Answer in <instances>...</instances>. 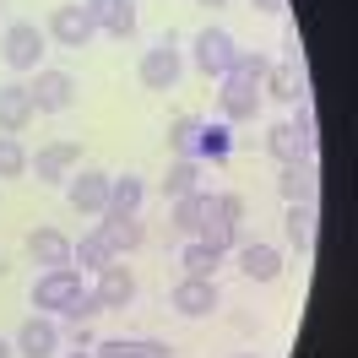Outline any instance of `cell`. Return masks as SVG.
<instances>
[{
	"label": "cell",
	"instance_id": "cell-1",
	"mask_svg": "<svg viewBox=\"0 0 358 358\" xmlns=\"http://www.w3.org/2000/svg\"><path fill=\"white\" fill-rule=\"evenodd\" d=\"M239 217H245V196H234V190H223V196H212V206H206L201 217V245H212L217 255H228V250H239Z\"/></svg>",
	"mask_w": 358,
	"mask_h": 358
},
{
	"label": "cell",
	"instance_id": "cell-2",
	"mask_svg": "<svg viewBox=\"0 0 358 358\" xmlns=\"http://www.w3.org/2000/svg\"><path fill=\"white\" fill-rule=\"evenodd\" d=\"M179 71H185V55H179V38L174 33H163L147 55H141V87L147 92H174V82H179Z\"/></svg>",
	"mask_w": 358,
	"mask_h": 358
},
{
	"label": "cell",
	"instance_id": "cell-3",
	"mask_svg": "<svg viewBox=\"0 0 358 358\" xmlns=\"http://www.w3.org/2000/svg\"><path fill=\"white\" fill-rule=\"evenodd\" d=\"M82 293V271L76 266H55V271H44L38 282H33V310L38 315H60Z\"/></svg>",
	"mask_w": 358,
	"mask_h": 358
},
{
	"label": "cell",
	"instance_id": "cell-4",
	"mask_svg": "<svg viewBox=\"0 0 358 358\" xmlns=\"http://www.w3.org/2000/svg\"><path fill=\"white\" fill-rule=\"evenodd\" d=\"M196 71H206V76H217L223 82L228 76V66H234V55H239V44H234V33L228 27H201L196 33Z\"/></svg>",
	"mask_w": 358,
	"mask_h": 358
},
{
	"label": "cell",
	"instance_id": "cell-5",
	"mask_svg": "<svg viewBox=\"0 0 358 358\" xmlns=\"http://www.w3.org/2000/svg\"><path fill=\"white\" fill-rule=\"evenodd\" d=\"M66 201L82 212V217H103L109 212V174L98 169H82V174L66 179Z\"/></svg>",
	"mask_w": 358,
	"mask_h": 358
},
{
	"label": "cell",
	"instance_id": "cell-6",
	"mask_svg": "<svg viewBox=\"0 0 358 358\" xmlns=\"http://www.w3.org/2000/svg\"><path fill=\"white\" fill-rule=\"evenodd\" d=\"M33 109L38 114H60V109H71L76 103V82H71L66 71H49V66H38L33 71Z\"/></svg>",
	"mask_w": 358,
	"mask_h": 358
},
{
	"label": "cell",
	"instance_id": "cell-7",
	"mask_svg": "<svg viewBox=\"0 0 358 358\" xmlns=\"http://www.w3.org/2000/svg\"><path fill=\"white\" fill-rule=\"evenodd\" d=\"M0 55H6V66H11V71H38V66H44V33H38L33 22H11V27H6V49H0Z\"/></svg>",
	"mask_w": 358,
	"mask_h": 358
},
{
	"label": "cell",
	"instance_id": "cell-8",
	"mask_svg": "<svg viewBox=\"0 0 358 358\" xmlns=\"http://www.w3.org/2000/svg\"><path fill=\"white\" fill-rule=\"evenodd\" d=\"M92 17H87V6L76 0V6H55V17H49V38L60 49H87L92 44Z\"/></svg>",
	"mask_w": 358,
	"mask_h": 358
},
{
	"label": "cell",
	"instance_id": "cell-9",
	"mask_svg": "<svg viewBox=\"0 0 358 358\" xmlns=\"http://www.w3.org/2000/svg\"><path fill=\"white\" fill-rule=\"evenodd\" d=\"M76 163H82L76 141H49V147H38V157H27V169L38 174V185H66Z\"/></svg>",
	"mask_w": 358,
	"mask_h": 358
},
{
	"label": "cell",
	"instance_id": "cell-10",
	"mask_svg": "<svg viewBox=\"0 0 358 358\" xmlns=\"http://www.w3.org/2000/svg\"><path fill=\"white\" fill-rule=\"evenodd\" d=\"M169 304H174L179 315H190V320H201V315L217 310V282H212V277H179L174 293H169Z\"/></svg>",
	"mask_w": 358,
	"mask_h": 358
},
{
	"label": "cell",
	"instance_id": "cell-11",
	"mask_svg": "<svg viewBox=\"0 0 358 358\" xmlns=\"http://www.w3.org/2000/svg\"><path fill=\"white\" fill-rule=\"evenodd\" d=\"M17 358H55L60 353V326L49 320V315H33V320H22V331H17Z\"/></svg>",
	"mask_w": 358,
	"mask_h": 358
},
{
	"label": "cell",
	"instance_id": "cell-12",
	"mask_svg": "<svg viewBox=\"0 0 358 358\" xmlns=\"http://www.w3.org/2000/svg\"><path fill=\"white\" fill-rule=\"evenodd\" d=\"M82 6H87L98 33H109V38H131L136 33V0H82Z\"/></svg>",
	"mask_w": 358,
	"mask_h": 358
},
{
	"label": "cell",
	"instance_id": "cell-13",
	"mask_svg": "<svg viewBox=\"0 0 358 358\" xmlns=\"http://www.w3.org/2000/svg\"><path fill=\"white\" fill-rule=\"evenodd\" d=\"M98 234L109 239V250H114V255H131V250H141V245H147V228H141V217H136V212H114V206L103 212Z\"/></svg>",
	"mask_w": 358,
	"mask_h": 358
},
{
	"label": "cell",
	"instance_id": "cell-14",
	"mask_svg": "<svg viewBox=\"0 0 358 358\" xmlns=\"http://www.w3.org/2000/svg\"><path fill=\"white\" fill-rule=\"evenodd\" d=\"M92 293H98V304L103 310H125L136 299V277H131V266H120V261H109V266L98 271V282H92Z\"/></svg>",
	"mask_w": 358,
	"mask_h": 358
},
{
	"label": "cell",
	"instance_id": "cell-15",
	"mask_svg": "<svg viewBox=\"0 0 358 358\" xmlns=\"http://www.w3.org/2000/svg\"><path fill=\"white\" fill-rule=\"evenodd\" d=\"M33 92L22 87V82H6L0 87V136H17V131H27V120H33Z\"/></svg>",
	"mask_w": 358,
	"mask_h": 358
},
{
	"label": "cell",
	"instance_id": "cell-16",
	"mask_svg": "<svg viewBox=\"0 0 358 358\" xmlns=\"http://www.w3.org/2000/svg\"><path fill=\"white\" fill-rule=\"evenodd\" d=\"M223 120H255L261 109V82H245V76H223Z\"/></svg>",
	"mask_w": 358,
	"mask_h": 358
},
{
	"label": "cell",
	"instance_id": "cell-17",
	"mask_svg": "<svg viewBox=\"0 0 358 358\" xmlns=\"http://www.w3.org/2000/svg\"><path fill=\"white\" fill-rule=\"evenodd\" d=\"M315 163H282V174H277V190H282V201L288 206H315Z\"/></svg>",
	"mask_w": 358,
	"mask_h": 358
},
{
	"label": "cell",
	"instance_id": "cell-18",
	"mask_svg": "<svg viewBox=\"0 0 358 358\" xmlns=\"http://www.w3.org/2000/svg\"><path fill=\"white\" fill-rule=\"evenodd\" d=\"M27 255H33L44 271L71 266V239H66V234H55V228H33V234H27Z\"/></svg>",
	"mask_w": 358,
	"mask_h": 358
},
{
	"label": "cell",
	"instance_id": "cell-19",
	"mask_svg": "<svg viewBox=\"0 0 358 358\" xmlns=\"http://www.w3.org/2000/svg\"><path fill=\"white\" fill-rule=\"evenodd\" d=\"M266 152L277 157V163H310L315 141H304V136H299L288 120H282V125H271V131H266Z\"/></svg>",
	"mask_w": 358,
	"mask_h": 358
},
{
	"label": "cell",
	"instance_id": "cell-20",
	"mask_svg": "<svg viewBox=\"0 0 358 358\" xmlns=\"http://www.w3.org/2000/svg\"><path fill=\"white\" fill-rule=\"evenodd\" d=\"M239 271L250 282H277L282 277V255L271 245H239Z\"/></svg>",
	"mask_w": 358,
	"mask_h": 358
},
{
	"label": "cell",
	"instance_id": "cell-21",
	"mask_svg": "<svg viewBox=\"0 0 358 358\" xmlns=\"http://www.w3.org/2000/svg\"><path fill=\"white\" fill-rule=\"evenodd\" d=\"M190 190H201V157H174L169 174H163V196L179 201V196H190Z\"/></svg>",
	"mask_w": 358,
	"mask_h": 358
},
{
	"label": "cell",
	"instance_id": "cell-22",
	"mask_svg": "<svg viewBox=\"0 0 358 358\" xmlns=\"http://www.w3.org/2000/svg\"><path fill=\"white\" fill-rule=\"evenodd\" d=\"M261 98L299 103V98H304V76H299V66H271V71H266V82H261Z\"/></svg>",
	"mask_w": 358,
	"mask_h": 358
},
{
	"label": "cell",
	"instance_id": "cell-23",
	"mask_svg": "<svg viewBox=\"0 0 358 358\" xmlns=\"http://www.w3.org/2000/svg\"><path fill=\"white\" fill-rule=\"evenodd\" d=\"M109 261H120V255H114V250H109V239H103V234H98V228H92V234H82V239H76V245H71V266H87V271H103V266H109Z\"/></svg>",
	"mask_w": 358,
	"mask_h": 358
},
{
	"label": "cell",
	"instance_id": "cell-24",
	"mask_svg": "<svg viewBox=\"0 0 358 358\" xmlns=\"http://www.w3.org/2000/svg\"><path fill=\"white\" fill-rule=\"evenodd\" d=\"M206 206H212V196H206V190H190V196H179V201H174V228L185 234V239H196V234H201Z\"/></svg>",
	"mask_w": 358,
	"mask_h": 358
},
{
	"label": "cell",
	"instance_id": "cell-25",
	"mask_svg": "<svg viewBox=\"0 0 358 358\" xmlns=\"http://www.w3.org/2000/svg\"><path fill=\"white\" fill-rule=\"evenodd\" d=\"M141 201H147V185L136 174H109V206L114 212H141Z\"/></svg>",
	"mask_w": 358,
	"mask_h": 358
},
{
	"label": "cell",
	"instance_id": "cell-26",
	"mask_svg": "<svg viewBox=\"0 0 358 358\" xmlns=\"http://www.w3.org/2000/svg\"><path fill=\"white\" fill-rule=\"evenodd\" d=\"M315 223H320V217H315V206H288V217H282V228H288V245L310 255V250H315Z\"/></svg>",
	"mask_w": 358,
	"mask_h": 358
},
{
	"label": "cell",
	"instance_id": "cell-27",
	"mask_svg": "<svg viewBox=\"0 0 358 358\" xmlns=\"http://www.w3.org/2000/svg\"><path fill=\"white\" fill-rule=\"evenodd\" d=\"M179 266H185V277H217L223 255H217L212 245H201V239H190V245H185V255H179Z\"/></svg>",
	"mask_w": 358,
	"mask_h": 358
},
{
	"label": "cell",
	"instance_id": "cell-28",
	"mask_svg": "<svg viewBox=\"0 0 358 358\" xmlns=\"http://www.w3.org/2000/svg\"><path fill=\"white\" fill-rule=\"evenodd\" d=\"M196 141H201V120L196 114H174L169 120V147L179 157H196Z\"/></svg>",
	"mask_w": 358,
	"mask_h": 358
},
{
	"label": "cell",
	"instance_id": "cell-29",
	"mask_svg": "<svg viewBox=\"0 0 358 358\" xmlns=\"http://www.w3.org/2000/svg\"><path fill=\"white\" fill-rule=\"evenodd\" d=\"M228 152H234V136H228V125H206V120H201V141H196V157H212V163H223Z\"/></svg>",
	"mask_w": 358,
	"mask_h": 358
},
{
	"label": "cell",
	"instance_id": "cell-30",
	"mask_svg": "<svg viewBox=\"0 0 358 358\" xmlns=\"http://www.w3.org/2000/svg\"><path fill=\"white\" fill-rule=\"evenodd\" d=\"M266 71H271L266 55H255V49H239V55H234V66H228V76H245V82H266Z\"/></svg>",
	"mask_w": 358,
	"mask_h": 358
},
{
	"label": "cell",
	"instance_id": "cell-31",
	"mask_svg": "<svg viewBox=\"0 0 358 358\" xmlns=\"http://www.w3.org/2000/svg\"><path fill=\"white\" fill-rule=\"evenodd\" d=\"M60 315H66L71 326H87V320H98V315H103V304H98V293H92V288H82V293H76V299H71Z\"/></svg>",
	"mask_w": 358,
	"mask_h": 358
},
{
	"label": "cell",
	"instance_id": "cell-32",
	"mask_svg": "<svg viewBox=\"0 0 358 358\" xmlns=\"http://www.w3.org/2000/svg\"><path fill=\"white\" fill-rule=\"evenodd\" d=\"M17 174H27V152L17 136H0V179H17Z\"/></svg>",
	"mask_w": 358,
	"mask_h": 358
},
{
	"label": "cell",
	"instance_id": "cell-33",
	"mask_svg": "<svg viewBox=\"0 0 358 358\" xmlns=\"http://www.w3.org/2000/svg\"><path fill=\"white\" fill-rule=\"evenodd\" d=\"M92 358H141V342H125V336H114V342H98Z\"/></svg>",
	"mask_w": 358,
	"mask_h": 358
},
{
	"label": "cell",
	"instance_id": "cell-34",
	"mask_svg": "<svg viewBox=\"0 0 358 358\" xmlns=\"http://www.w3.org/2000/svg\"><path fill=\"white\" fill-rule=\"evenodd\" d=\"M288 125H293V131H299V136H304V141H315V109H310V103H304V98L293 103V120H288Z\"/></svg>",
	"mask_w": 358,
	"mask_h": 358
},
{
	"label": "cell",
	"instance_id": "cell-35",
	"mask_svg": "<svg viewBox=\"0 0 358 358\" xmlns=\"http://www.w3.org/2000/svg\"><path fill=\"white\" fill-rule=\"evenodd\" d=\"M141 358H169V348H163V342H152V336H141Z\"/></svg>",
	"mask_w": 358,
	"mask_h": 358
},
{
	"label": "cell",
	"instance_id": "cell-36",
	"mask_svg": "<svg viewBox=\"0 0 358 358\" xmlns=\"http://www.w3.org/2000/svg\"><path fill=\"white\" fill-rule=\"evenodd\" d=\"M250 6H255V11H282L288 0H250Z\"/></svg>",
	"mask_w": 358,
	"mask_h": 358
},
{
	"label": "cell",
	"instance_id": "cell-37",
	"mask_svg": "<svg viewBox=\"0 0 358 358\" xmlns=\"http://www.w3.org/2000/svg\"><path fill=\"white\" fill-rule=\"evenodd\" d=\"M0 358H17V348H11V342H6V336H0Z\"/></svg>",
	"mask_w": 358,
	"mask_h": 358
},
{
	"label": "cell",
	"instance_id": "cell-38",
	"mask_svg": "<svg viewBox=\"0 0 358 358\" xmlns=\"http://www.w3.org/2000/svg\"><path fill=\"white\" fill-rule=\"evenodd\" d=\"M66 358H92V348H76V353H66Z\"/></svg>",
	"mask_w": 358,
	"mask_h": 358
},
{
	"label": "cell",
	"instance_id": "cell-39",
	"mask_svg": "<svg viewBox=\"0 0 358 358\" xmlns=\"http://www.w3.org/2000/svg\"><path fill=\"white\" fill-rule=\"evenodd\" d=\"M196 6H223V0H196Z\"/></svg>",
	"mask_w": 358,
	"mask_h": 358
},
{
	"label": "cell",
	"instance_id": "cell-40",
	"mask_svg": "<svg viewBox=\"0 0 358 358\" xmlns=\"http://www.w3.org/2000/svg\"><path fill=\"white\" fill-rule=\"evenodd\" d=\"M239 358H255V353H239Z\"/></svg>",
	"mask_w": 358,
	"mask_h": 358
}]
</instances>
